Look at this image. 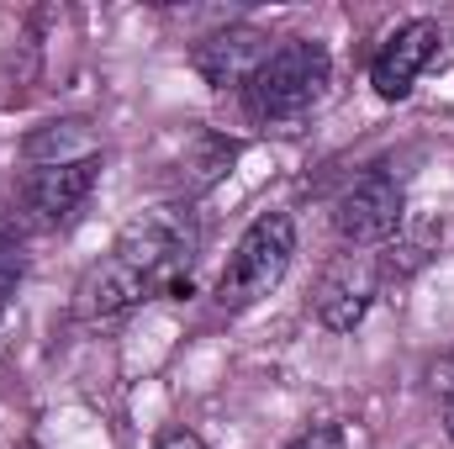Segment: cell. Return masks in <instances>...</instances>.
I'll return each instance as SVG.
<instances>
[{
    "instance_id": "cell-4",
    "label": "cell",
    "mask_w": 454,
    "mask_h": 449,
    "mask_svg": "<svg viewBox=\"0 0 454 449\" xmlns=\"http://www.w3.org/2000/svg\"><path fill=\"white\" fill-rule=\"evenodd\" d=\"M380 280H386V270H380L375 254H364V248L333 254V259L323 264V275H317V291H312L317 323H323L328 334H354V328L370 318V307H375V296H380Z\"/></svg>"
},
{
    "instance_id": "cell-2",
    "label": "cell",
    "mask_w": 454,
    "mask_h": 449,
    "mask_svg": "<svg viewBox=\"0 0 454 449\" xmlns=\"http://www.w3.org/2000/svg\"><path fill=\"white\" fill-rule=\"evenodd\" d=\"M333 80V59L317 37H286L264 53L254 80L243 85V106L259 122H291L307 116Z\"/></svg>"
},
{
    "instance_id": "cell-11",
    "label": "cell",
    "mask_w": 454,
    "mask_h": 449,
    "mask_svg": "<svg viewBox=\"0 0 454 449\" xmlns=\"http://www.w3.org/2000/svg\"><path fill=\"white\" fill-rule=\"evenodd\" d=\"M434 391L444 397V429H450V439H454V354L434 365Z\"/></svg>"
},
{
    "instance_id": "cell-10",
    "label": "cell",
    "mask_w": 454,
    "mask_h": 449,
    "mask_svg": "<svg viewBox=\"0 0 454 449\" xmlns=\"http://www.w3.org/2000/svg\"><path fill=\"white\" fill-rule=\"evenodd\" d=\"M16 286H21V254L11 243H0V318H5V307L16 296Z\"/></svg>"
},
{
    "instance_id": "cell-8",
    "label": "cell",
    "mask_w": 454,
    "mask_h": 449,
    "mask_svg": "<svg viewBox=\"0 0 454 449\" xmlns=\"http://www.w3.org/2000/svg\"><path fill=\"white\" fill-rule=\"evenodd\" d=\"M264 53H270V37H264L259 27H248V21H238V27H223V32H207V37L191 48V64H196V75H201L207 85H217V91H243V85L254 80V69L264 64Z\"/></svg>"
},
{
    "instance_id": "cell-3",
    "label": "cell",
    "mask_w": 454,
    "mask_h": 449,
    "mask_svg": "<svg viewBox=\"0 0 454 449\" xmlns=\"http://www.w3.org/2000/svg\"><path fill=\"white\" fill-rule=\"evenodd\" d=\"M296 259V223L291 212H259L254 223L243 227V238L232 243L223 275H217V307L223 312H248L259 307Z\"/></svg>"
},
{
    "instance_id": "cell-5",
    "label": "cell",
    "mask_w": 454,
    "mask_h": 449,
    "mask_svg": "<svg viewBox=\"0 0 454 449\" xmlns=\"http://www.w3.org/2000/svg\"><path fill=\"white\" fill-rule=\"evenodd\" d=\"M101 180V154H74V159H43L32 164V175L21 180V207H27V223L53 232L64 227L96 191Z\"/></svg>"
},
{
    "instance_id": "cell-12",
    "label": "cell",
    "mask_w": 454,
    "mask_h": 449,
    "mask_svg": "<svg viewBox=\"0 0 454 449\" xmlns=\"http://www.w3.org/2000/svg\"><path fill=\"white\" fill-rule=\"evenodd\" d=\"M153 449H207V445H201V434H191V429H169V434H159Z\"/></svg>"
},
{
    "instance_id": "cell-6",
    "label": "cell",
    "mask_w": 454,
    "mask_h": 449,
    "mask_svg": "<svg viewBox=\"0 0 454 449\" xmlns=\"http://www.w3.org/2000/svg\"><path fill=\"white\" fill-rule=\"evenodd\" d=\"M407 223V196L391 175H364L354 180L333 207V227L348 248H375V243H391Z\"/></svg>"
},
{
    "instance_id": "cell-7",
    "label": "cell",
    "mask_w": 454,
    "mask_h": 449,
    "mask_svg": "<svg viewBox=\"0 0 454 449\" xmlns=\"http://www.w3.org/2000/svg\"><path fill=\"white\" fill-rule=\"evenodd\" d=\"M439 53H444V27H439L434 16H418V21L396 27V32L375 48V59H370V85H375V96H380V101H402V96L418 85V75H423Z\"/></svg>"
},
{
    "instance_id": "cell-1",
    "label": "cell",
    "mask_w": 454,
    "mask_h": 449,
    "mask_svg": "<svg viewBox=\"0 0 454 449\" xmlns=\"http://www.w3.org/2000/svg\"><path fill=\"white\" fill-rule=\"evenodd\" d=\"M191 217L180 207H153L137 212L132 223L116 232V243L80 275L74 286V318L80 323H112L121 312H132L137 302L159 296V291H191V280H180L185 259H191Z\"/></svg>"
},
{
    "instance_id": "cell-9",
    "label": "cell",
    "mask_w": 454,
    "mask_h": 449,
    "mask_svg": "<svg viewBox=\"0 0 454 449\" xmlns=\"http://www.w3.org/2000/svg\"><path fill=\"white\" fill-rule=\"evenodd\" d=\"M286 449H348V439H343L339 423H312V429H301Z\"/></svg>"
}]
</instances>
